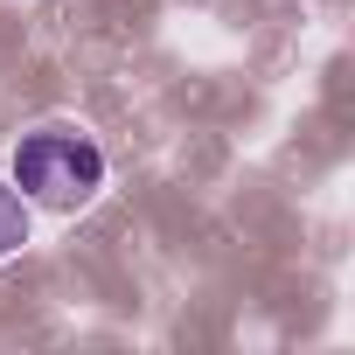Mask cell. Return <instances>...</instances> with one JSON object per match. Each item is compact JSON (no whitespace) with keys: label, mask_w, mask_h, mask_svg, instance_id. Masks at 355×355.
Masks as SVG:
<instances>
[{"label":"cell","mask_w":355,"mask_h":355,"mask_svg":"<svg viewBox=\"0 0 355 355\" xmlns=\"http://www.w3.org/2000/svg\"><path fill=\"white\" fill-rule=\"evenodd\" d=\"M15 189L42 209H84L105 189V153L70 125H35L15 146Z\"/></svg>","instance_id":"1"},{"label":"cell","mask_w":355,"mask_h":355,"mask_svg":"<svg viewBox=\"0 0 355 355\" xmlns=\"http://www.w3.org/2000/svg\"><path fill=\"white\" fill-rule=\"evenodd\" d=\"M28 244V196L15 182H0V258Z\"/></svg>","instance_id":"2"}]
</instances>
